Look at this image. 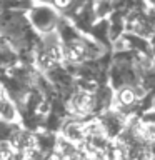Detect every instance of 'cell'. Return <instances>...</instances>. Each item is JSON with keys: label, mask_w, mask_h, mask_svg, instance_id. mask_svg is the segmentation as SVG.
Listing matches in <instances>:
<instances>
[{"label": "cell", "mask_w": 155, "mask_h": 160, "mask_svg": "<svg viewBox=\"0 0 155 160\" xmlns=\"http://www.w3.org/2000/svg\"><path fill=\"white\" fill-rule=\"evenodd\" d=\"M28 23L32 25V28L35 32L42 33V35H48L57 32L58 23L62 15L53 5L48 3H32L28 8Z\"/></svg>", "instance_id": "6da1fadb"}, {"label": "cell", "mask_w": 155, "mask_h": 160, "mask_svg": "<svg viewBox=\"0 0 155 160\" xmlns=\"http://www.w3.org/2000/svg\"><path fill=\"white\" fill-rule=\"evenodd\" d=\"M15 117V108H13V105L10 103V100L7 98V95L3 93V90L0 88V118L3 120H7V122H10Z\"/></svg>", "instance_id": "7a4b0ae2"}, {"label": "cell", "mask_w": 155, "mask_h": 160, "mask_svg": "<svg viewBox=\"0 0 155 160\" xmlns=\"http://www.w3.org/2000/svg\"><path fill=\"white\" fill-rule=\"evenodd\" d=\"M133 98H135V93H133V90H132V88L123 87L122 90H120V102H122V103L128 105V103H132V102H133Z\"/></svg>", "instance_id": "3957f363"}, {"label": "cell", "mask_w": 155, "mask_h": 160, "mask_svg": "<svg viewBox=\"0 0 155 160\" xmlns=\"http://www.w3.org/2000/svg\"><path fill=\"white\" fill-rule=\"evenodd\" d=\"M73 3H75V0H52V5L58 12H67Z\"/></svg>", "instance_id": "277c9868"}, {"label": "cell", "mask_w": 155, "mask_h": 160, "mask_svg": "<svg viewBox=\"0 0 155 160\" xmlns=\"http://www.w3.org/2000/svg\"><path fill=\"white\" fill-rule=\"evenodd\" d=\"M110 2H117V0H110Z\"/></svg>", "instance_id": "5b68a950"}]
</instances>
